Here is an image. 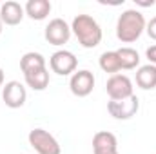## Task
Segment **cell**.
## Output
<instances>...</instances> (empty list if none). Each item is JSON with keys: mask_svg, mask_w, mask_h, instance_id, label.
<instances>
[{"mask_svg": "<svg viewBox=\"0 0 156 154\" xmlns=\"http://www.w3.org/2000/svg\"><path fill=\"white\" fill-rule=\"evenodd\" d=\"M145 18L136 9H127L118 16L116 22V37L123 44H133L142 37L145 31Z\"/></svg>", "mask_w": 156, "mask_h": 154, "instance_id": "obj_1", "label": "cell"}, {"mask_svg": "<svg viewBox=\"0 0 156 154\" xmlns=\"http://www.w3.org/2000/svg\"><path fill=\"white\" fill-rule=\"evenodd\" d=\"M78 44L85 49H93L102 42V27L91 15H76L71 24Z\"/></svg>", "mask_w": 156, "mask_h": 154, "instance_id": "obj_2", "label": "cell"}, {"mask_svg": "<svg viewBox=\"0 0 156 154\" xmlns=\"http://www.w3.org/2000/svg\"><path fill=\"white\" fill-rule=\"evenodd\" d=\"M29 145L37 151V154H62V147L53 134L44 129H33L27 136Z\"/></svg>", "mask_w": 156, "mask_h": 154, "instance_id": "obj_3", "label": "cell"}, {"mask_svg": "<svg viewBox=\"0 0 156 154\" xmlns=\"http://www.w3.org/2000/svg\"><path fill=\"white\" fill-rule=\"evenodd\" d=\"M78 60L71 51L60 49L56 53H53V56L49 58V67L53 73H56L58 76H69L76 71Z\"/></svg>", "mask_w": 156, "mask_h": 154, "instance_id": "obj_4", "label": "cell"}, {"mask_svg": "<svg viewBox=\"0 0 156 154\" xmlns=\"http://www.w3.org/2000/svg\"><path fill=\"white\" fill-rule=\"evenodd\" d=\"M140 109L138 96H129L125 100H111L107 103V111L115 120H131Z\"/></svg>", "mask_w": 156, "mask_h": 154, "instance_id": "obj_5", "label": "cell"}, {"mask_svg": "<svg viewBox=\"0 0 156 154\" xmlns=\"http://www.w3.org/2000/svg\"><path fill=\"white\" fill-rule=\"evenodd\" d=\"M44 37H45V40H47L51 45H64V44H67L69 38H71V27L67 26L66 20H62V18H53V20H49V24L45 26Z\"/></svg>", "mask_w": 156, "mask_h": 154, "instance_id": "obj_6", "label": "cell"}, {"mask_svg": "<svg viewBox=\"0 0 156 154\" xmlns=\"http://www.w3.org/2000/svg\"><path fill=\"white\" fill-rule=\"evenodd\" d=\"M2 100H4V103H5L9 109H18V107H22V105L26 103V100H27V91H26V87H24L20 82L11 80V82H7V83L2 87Z\"/></svg>", "mask_w": 156, "mask_h": 154, "instance_id": "obj_7", "label": "cell"}, {"mask_svg": "<svg viewBox=\"0 0 156 154\" xmlns=\"http://www.w3.org/2000/svg\"><path fill=\"white\" fill-rule=\"evenodd\" d=\"M69 89L78 98L89 96L93 93V89H94V75L91 71H87V69L73 73L71 80H69Z\"/></svg>", "mask_w": 156, "mask_h": 154, "instance_id": "obj_8", "label": "cell"}, {"mask_svg": "<svg viewBox=\"0 0 156 154\" xmlns=\"http://www.w3.org/2000/svg\"><path fill=\"white\" fill-rule=\"evenodd\" d=\"M105 91L111 100H125L133 96V82L125 75H113L105 83Z\"/></svg>", "mask_w": 156, "mask_h": 154, "instance_id": "obj_9", "label": "cell"}, {"mask_svg": "<svg viewBox=\"0 0 156 154\" xmlns=\"http://www.w3.org/2000/svg\"><path fill=\"white\" fill-rule=\"evenodd\" d=\"M24 15H26L24 7L15 0H7L0 5V20L5 26H18L22 22Z\"/></svg>", "mask_w": 156, "mask_h": 154, "instance_id": "obj_10", "label": "cell"}, {"mask_svg": "<svg viewBox=\"0 0 156 154\" xmlns=\"http://www.w3.org/2000/svg\"><path fill=\"white\" fill-rule=\"evenodd\" d=\"M116 151H118V140L113 132L100 131L93 136V152L105 154V152H116Z\"/></svg>", "mask_w": 156, "mask_h": 154, "instance_id": "obj_11", "label": "cell"}, {"mask_svg": "<svg viewBox=\"0 0 156 154\" xmlns=\"http://www.w3.org/2000/svg\"><path fill=\"white\" fill-rule=\"evenodd\" d=\"M24 11L33 20H45L47 15L51 13V2L49 0H27Z\"/></svg>", "mask_w": 156, "mask_h": 154, "instance_id": "obj_12", "label": "cell"}, {"mask_svg": "<svg viewBox=\"0 0 156 154\" xmlns=\"http://www.w3.org/2000/svg\"><path fill=\"white\" fill-rule=\"evenodd\" d=\"M136 85L140 89H144V91L154 89L156 87V65H153V64L142 65L136 71Z\"/></svg>", "mask_w": 156, "mask_h": 154, "instance_id": "obj_13", "label": "cell"}, {"mask_svg": "<svg viewBox=\"0 0 156 154\" xmlns=\"http://www.w3.org/2000/svg\"><path fill=\"white\" fill-rule=\"evenodd\" d=\"M100 69L104 73H109L111 76L118 75V71H122V62H120V56H118L116 51H105L100 54Z\"/></svg>", "mask_w": 156, "mask_h": 154, "instance_id": "obj_14", "label": "cell"}, {"mask_svg": "<svg viewBox=\"0 0 156 154\" xmlns=\"http://www.w3.org/2000/svg\"><path fill=\"white\" fill-rule=\"evenodd\" d=\"M20 69L22 73H31V71H38V69H45V58L40 54V53H26L22 58H20Z\"/></svg>", "mask_w": 156, "mask_h": 154, "instance_id": "obj_15", "label": "cell"}, {"mask_svg": "<svg viewBox=\"0 0 156 154\" xmlns=\"http://www.w3.org/2000/svg\"><path fill=\"white\" fill-rule=\"evenodd\" d=\"M24 78H26V83L33 91H44L49 85V73H47V69H38V71L26 73Z\"/></svg>", "mask_w": 156, "mask_h": 154, "instance_id": "obj_16", "label": "cell"}, {"mask_svg": "<svg viewBox=\"0 0 156 154\" xmlns=\"http://www.w3.org/2000/svg\"><path fill=\"white\" fill-rule=\"evenodd\" d=\"M122 62V69H136L140 65V54L133 47H120L116 51Z\"/></svg>", "mask_w": 156, "mask_h": 154, "instance_id": "obj_17", "label": "cell"}, {"mask_svg": "<svg viewBox=\"0 0 156 154\" xmlns=\"http://www.w3.org/2000/svg\"><path fill=\"white\" fill-rule=\"evenodd\" d=\"M145 31H147V35L153 40H156V16H153V18L149 20V24L145 26Z\"/></svg>", "mask_w": 156, "mask_h": 154, "instance_id": "obj_18", "label": "cell"}, {"mask_svg": "<svg viewBox=\"0 0 156 154\" xmlns=\"http://www.w3.org/2000/svg\"><path fill=\"white\" fill-rule=\"evenodd\" d=\"M145 56H147L149 64L156 65V45H151V47H147V51H145Z\"/></svg>", "mask_w": 156, "mask_h": 154, "instance_id": "obj_19", "label": "cell"}, {"mask_svg": "<svg viewBox=\"0 0 156 154\" xmlns=\"http://www.w3.org/2000/svg\"><path fill=\"white\" fill-rule=\"evenodd\" d=\"M136 4H138V5H144V7H149V5H154V0H151V2H140V0H138Z\"/></svg>", "mask_w": 156, "mask_h": 154, "instance_id": "obj_20", "label": "cell"}, {"mask_svg": "<svg viewBox=\"0 0 156 154\" xmlns=\"http://www.w3.org/2000/svg\"><path fill=\"white\" fill-rule=\"evenodd\" d=\"M0 87H4V71L0 69Z\"/></svg>", "mask_w": 156, "mask_h": 154, "instance_id": "obj_21", "label": "cell"}, {"mask_svg": "<svg viewBox=\"0 0 156 154\" xmlns=\"http://www.w3.org/2000/svg\"><path fill=\"white\" fill-rule=\"evenodd\" d=\"M2 26H4V24H2V20H0V35H2Z\"/></svg>", "mask_w": 156, "mask_h": 154, "instance_id": "obj_22", "label": "cell"}, {"mask_svg": "<svg viewBox=\"0 0 156 154\" xmlns=\"http://www.w3.org/2000/svg\"><path fill=\"white\" fill-rule=\"evenodd\" d=\"M93 154H96V152H93ZM105 154H118V151H116V152H105Z\"/></svg>", "mask_w": 156, "mask_h": 154, "instance_id": "obj_23", "label": "cell"}, {"mask_svg": "<svg viewBox=\"0 0 156 154\" xmlns=\"http://www.w3.org/2000/svg\"><path fill=\"white\" fill-rule=\"evenodd\" d=\"M0 5H2V2H0Z\"/></svg>", "mask_w": 156, "mask_h": 154, "instance_id": "obj_24", "label": "cell"}]
</instances>
